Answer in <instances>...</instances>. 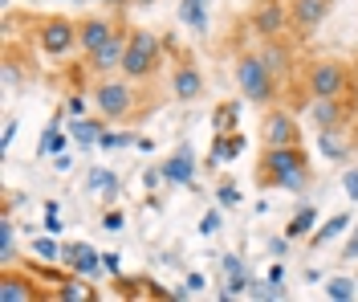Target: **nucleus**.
<instances>
[{
  "instance_id": "412c9836",
  "label": "nucleus",
  "mask_w": 358,
  "mask_h": 302,
  "mask_svg": "<svg viewBox=\"0 0 358 302\" xmlns=\"http://www.w3.org/2000/svg\"><path fill=\"white\" fill-rule=\"evenodd\" d=\"M346 229H350V212H334L322 229L310 233V241H313V245H330V241H334V237H342Z\"/></svg>"
},
{
  "instance_id": "e433bc0d",
  "label": "nucleus",
  "mask_w": 358,
  "mask_h": 302,
  "mask_svg": "<svg viewBox=\"0 0 358 302\" xmlns=\"http://www.w3.org/2000/svg\"><path fill=\"white\" fill-rule=\"evenodd\" d=\"M69 163H73V160H69L66 151H62V156H53V167H57V172H69Z\"/></svg>"
},
{
  "instance_id": "20e7f679",
  "label": "nucleus",
  "mask_w": 358,
  "mask_h": 302,
  "mask_svg": "<svg viewBox=\"0 0 358 302\" xmlns=\"http://www.w3.org/2000/svg\"><path fill=\"white\" fill-rule=\"evenodd\" d=\"M24 21L33 25V46L41 49L45 57L66 62L69 53H78V21H69L62 13H29Z\"/></svg>"
},
{
  "instance_id": "4c0bfd02",
  "label": "nucleus",
  "mask_w": 358,
  "mask_h": 302,
  "mask_svg": "<svg viewBox=\"0 0 358 302\" xmlns=\"http://www.w3.org/2000/svg\"><path fill=\"white\" fill-rule=\"evenodd\" d=\"M102 261H106V270H110V274H118V266H122L118 254H102Z\"/></svg>"
},
{
  "instance_id": "c9c22d12",
  "label": "nucleus",
  "mask_w": 358,
  "mask_h": 302,
  "mask_svg": "<svg viewBox=\"0 0 358 302\" xmlns=\"http://www.w3.org/2000/svg\"><path fill=\"white\" fill-rule=\"evenodd\" d=\"M187 290H192V294H200V290H203V274H192V278H187Z\"/></svg>"
},
{
  "instance_id": "ea45409f",
  "label": "nucleus",
  "mask_w": 358,
  "mask_h": 302,
  "mask_svg": "<svg viewBox=\"0 0 358 302\" xmlns=\"http://www.w3.org/2000/svg\"><path fill=\"white\" fill-rule=\"evenodd\" d=\"M131 4H138V8H147V4H159V0H131Z\"/></svg>"
},
{
  "instance_id": "cd10ccee",
  "label": "nucleus",
  "mask_w": 358,
  "mask_h": 302,
  "mask_svg": "<svg viewBox=\"0 0 358 302\" xmlns=\"http://www.w3.org/2000/svg\"><path fill=\"white\" fill-rule=\"evenodd\" d=\"M131 143H134L131 131H106V135L98 139V147H102V151H114V147H131Z\"/></svg>"
},
{
  "instance_id": "f704fd0d",
  "label": "nucleus",
  "mask_w": 358,
  "mask_h": 302,
  "mask_svg": "<svg viewBox=\"0 0 358 302\" xmlns=\"http://www.w3.org/2000/svg\"><path fill=\"white\" fill-rule=\"evenodd\" d=\"M285 245H289V237H273V245H268V249L281 257V254H285Z\"/></svg>"
},
{
  "instance_id": "6e6552de",
  "label": "nucleus",
  "mask_w": 358,
  "mask_h": 302,
  "mask_svg": "<svg viewBox=\"0 0 358 302\" xmlns=\"http://www.w3.org/2000/svg\"><path fill=\"white\" fill-rule=\"evenodd\" d=\"M45 298H53V294H49V290H41L37 274L17 270L13 261L0 270V302H45Z\"/></svg>"
},
{
  "instance_id": "4468645a",
  "label": "nucleus",
  "mask_w": 358,
  "mask_h": 302,
  "mask_svg": "<svg viewBox=\"0 0 358 302\" xmlns=\"http://www.w3.org/2000/svg\"><path fill=\"white\" fill-rule=\"evenodd\" d=\"M196 172H200V167H196V151H192L187 143H179L176 151L159 163V176H163L167 184H179V188L196 184Z\"/></svg>"
},
{
  "instance_id": "7ed1b4c3",
  "label": "nucleus",
  "mask_w": 358,
  "mask_h": 302,
  "mask_svg": "<svg viewBox=\"0 0 358 302\" xmlns=\"http://www.w3.org/2000/svg\"><path fill=\"white\" fill-rule=\"evenodd\" d=\"M163 62H167V37L134 25L131 41H127V57H122V78H131V82L143 86V82H151L163 70Z\"/></svg>"
},
{
  "instance_id": "f03ea898",
  "label": "nucleus",
  "mask_w": 358,
  "mask_h": 302,
  "mask_svg": "<svg viewBox=\"0 0 358 302\" xmlns=\"http://www.w3.org/2000/svg\"><path fill=\"white\" fill-rule=\"evenodd\" d=\"M138 82L131 78H94V86H90V98H94V111L106 118V123H134V118L147 115V107H138V90H134Z\"/></svg>"
},
{
  "instance_id": "5701e85b",
  "label": "nucleus",
  "mask_w": 358,
  "mask_h": 302,
  "mask_svg": "<svg viewBox=\"0 0 358 302\" xmlns=\"http://www.w3.org/2000/svg\"><path fill=\"white\" fill-rule=\"evenodd\" d=\"M236 115H241V107H236V102H220V107L212 111V127H216L220 135H228V131H236V127H241Z\"/></svg>"
},
{
  "instance_id": "c85d7f7f",
  "label": "nucleus",
  "mask_w": 358,
  "mask_h": 302,
  "mask_svg": "<svg viewBox=\"0 0 358 302\" xmlns=\"http://www.w3.org/2000/svg\"><path fill=\"white\" fill-rule=\"evenodd\" d=\"M216 200H220L224 209H236V205H241V192H236V184H232V180H220V184H216Z\"/></svg>"
},
{
  "instance_id": "c756f323",
  "label": "nucleus",
  "mask_w": 358,
  "mask_h": 302,
  "mask_svg": "<svg viewBox=\"0 0 358 302\" xmlns=\"http://www.w3.org/2000/svg\"><path fill=\"white\" fill-rule=\"evenodd\" d=\"M13 139H17V118L8 115V118H4V131H0V151H8Z\"/></svg>"
},
{
  "instance_id": "aec40b11",
  "label": "nucleus",
  "mask_w": 358,
  "mask_h": 302,
  "mask_svg": "<svg viewBox=\"0 0 358 302\" xmlns=\"http://www.w3.org/2000/svg\"><path fill=\"white\" fill-rule=\"evenodd\" d=\"M179 25L203 33V29H208V0H183V4H179Z\"/></svg>"
},
{
  "instance_id": "f8f14e48",
  "label": "nucleus",
  "mask_w": 358,
  "mask_h": 302,
  "mask_svg": "<svg viewBox=\"0 0 358 302\" xmlns=\"http://www.w3.org/2000/svg\"><path fill=\"white\" fill-rule=\"evenodd\" d=\"M265 147H285V143H301V123L293 118V111L285 107H268L265 127H261Z\"/></svg>"
},
{
  "instance_id": "f3484780",
  "label": "nucleus",
  "mask_w": 358,
  "mask_h": 302,
  "mask_svg": "<svg viewBox=\"0 0 358 302\" xmlns=\"http://www.w3.org/2000/svg\"><path fill=\"white\" fill-rule=\"evenodd\" d=\"M86 188H90V196H102V200L110 205V200H118V188H122V180L114 176L110 167H90Z\"/></svg>"
},
{
  "instance_id": "9b49d317",
  "label": "nucleus",
  "mask_w": 358,
  "mask_h": 302,
  "mask_svg": "<svg viewBox=\"0 0 358 302\" xmlns=\"http://www.w3.org/2000/svg\"><path fill=\"white\" fill-rule=\"evenodd\" d=\"M122 29H127V25L118 21V17H82V21H78V53L90 57L94 49H102L114 33H122Z\"/></svg>"
},
{
  "instance_id": "2f4dec72",
  "label": "nucleus",
  "mask_w": 358,
  "mask_h": 302,
  "mask_svg": "<svg viewBox=\"0 0 358 302\" xmlns=\"http://www.w3.org/2000/svg\"><path fill=\"white\" fill-rule=\"evenodd\" d=\"M220 229V212L212 209V212H203V221H200V233H208V237H212V233Z\"/></svg>"
},
{
  "instance_id": "9d476101",
  "label": "nucleus",
  "mask_w": 358,
  "mask_h": 302,
  "mask_svg": "<svg viewBox=\"0 0 358 302\" xmlns=\"http://www.w3.org/2000/svg\"><path fill=\"white\" fill-rule=\"evenodd\" d=\"M127 41H131V29L114 33V37H110V41H106L102 49H94L90 57H82V66H86V74H94V78H110V74H122Z\"/></svg>"
},
{
  "instance_id": "72a5a7b5",
  "label": "nucleus",
  "mask_w": 358,
  "mask_h": 302,
  "mask_svg": "<svg viewBox=\"0 0 358 302\" xmlns=\"http://www.w3.org/2000/svg\"><path fill=\"white\" fill-rule=\"evenodd\" d=\"M342 257H350V261L358 257V225H355V233H350V241H346V254H342Z\"/></svg>"
},
{
  "instance_id": "423d86ee",
  "label": "nucleus",
  "mask_w": 358,
  "mask_h": 302,
  "mask_svg": "<svg viewBox=\"0 0 358 302\" xmlns=\"http://www.w3.org/2000/svg\"><path fill=\"white\" fill-rule=\"evenodd\" d=\"M301 82H306L310 98H346L355 74L338 57H313L310 66H306V74H301Z\"/></svg>"
},
{
  "instance_id": "a19ab883",
  "label": "nucleus",
  "mask_w": 358,
  "mask_h": 302,
  "mask_svg": "<svg viewBox=\"0 0 358 302\" xmlns=\"http://www.w3.org/2000/svg\"><path fill=\"white\" fill-rule=\"evenodd\" d=\"M4 4H13V0H4Z\"/></svg>"
},
{
  "instance_id": "2eb2a0df",
  "label": "nucleus",
  "mask_w": 358,
  "mask_h": 302,
  "mask_svg": "<svg viewBox=\"0 0 358 302\" xmlns=\"http://www.w3.org/2000/svg\"><path fill=\"white\" fill-rule=\"evenodd\" d=\"M62 261H66L73 274H86V278H98L106 270V261L98 257L94 245H62Z\"/></svg>"
},
{
  "instance_id": "a211bd4d",
  "label": "nucleus",
  "mask_w": 358,
  "mask_h": 302,
  "mask_svg": "<svg viewBox=\"0 0 358 302\" xmlns=\"http://www.w3.org/2000/svg\"><path fill=\"white\" fill-rule=\"evenodd\" d=\"M98 298V290L86 286V274H78V278L69 282H57V290H53V302H94Z\"/></svg>"
},
{
  "instance_id": "0eeeda50",
  "label": "nucleus",
  "mask_w": 358,
  "mask_h": 302,
  "mask_svg": "<svg viewBox=\"0 0 358 302\" xmlns=\"http://www.w3.org/2000/svg\"><path fill=\"white\" fill-rule=\"evenodd\" d=\"M248 33L257 41H281L289 33V4L285 0H257L248 13Z\"/></svg>"
},
{
  "instance_id": "1a4fd4ad",
  "label": "nucleus",
  "mask_w": 358,
  "mask_h": 302,
  "mask_svg": "<svg viewBox=\"0 0 358 302\" xmlns=\"http://www.w3.org/2000/svg\"><path fill=\"white\" fill-rule=\"evenodd\" d=\"M330 8H334V0H289V33L297 41L313 37L322 21L330 17Z\"/></svg>"
},
{
  "instance_id": "393cba45",
  "label": "nucleus",
  "mask_w": 358,
  "mask_h": 302,
  "mask_svg": "<svg viewBox=\"0 0 358 302\" xmlns=\"http://www.w3.org/2000/svg\"><path fill=\"white\" fill-rule=\"evenodd\" d=\"M317 143L326 160H346V143L338 139V131H317Z\"/></svg>"
},
{
  "instance_id": "f257e3e1",
  "label": "nucleus",
  "mask_w": 358,
  "mask_h": 302,
  "mask_svg": "<svg viewBox=\"0 0 358 302\" xmlns=\"http://www.w3.org/2000/svg\"><path fill=\"white\" fill-rule=\"evenodd\" d=\"M252 180L257 188H281V192H301L313 180L310 167V151L301 143H285V147H265L257 156L252 167Z\"/></svg>"
},
{
  "instance_id": "58836bf2",
  "label": "nucleus",
  "mask_w": 358,
  "mask_h": 302,
  "mask_svg": "<svg viewBox=\"0 0 358 302\" xmlns=\"http://www.w3.org/2000/svg\"><path fill=\"white\" fill-rule=\"evenodd\" d=\"M106 229H122V212H106Z\"/></svg>"
},
{
  "instance_id": "b1692460",
  "label": "nucleus",
  "mask_w": 358,
  "mask_h": 302,
  "mask_svg": "<svg viewBox=\"0 0 358 302\" xmlns=\"http://www.w3.org/2000/svg\"><path fill=\"white\" fill-rule=\"evenodd\" d=\"M358 294V286L355 278H346V274H334V278L326 282V298H334V302H350Z\"/></svg>"
},
{
  "instance_id": "7c9ffc66",
  "label": "nucleus",
  "mask_w": 358,
  "mask_h": 302,
  "mask_svg": "<svg viewBox=\"0 0 358 302\" xmlns=\"http://www.w3.org/2000/svg\"><path fill=\"white\" fill-rule=\"evenodd\" d=\"M45 233H62V221H57V200L45 205Z\"/></svg>"
},
{
  "instance_id": "39448f33",
  "label": "nucleus",
  "mask_w": 358,
  "mask_h": 302,
  "mask_svg": "<svg viewBox=\"0 0 358 302\" xmlns=\"http://www.w3.org/2000/svg\"><path fill=\"white\" fill-rule=\"evenodd\" d=\"M232 74H236V90L245 94L248 102H257V107H273L277 102L281 82H277L273 66L265 62V53H236Z\"/></svg>"
},
{
  "instance_id": "dca6fc26",
  "label": "nucleus",
  "mask_w": 358,
  "mask_h": 302,
  "mask_svg": "<svg viewBox=\"0 0 358 302\" xmlns=\"http://www.w3.org/2000/svg\"><path fill=\"white\" fill-rule=\"evenodd\" d=\"M310 118L317 131H342V118H346V98H313Z\"/></svg>"
},
{
  "instance_id": "bb28decb",
  "label": "nucleus",
  "mask_w": 358,
  "mask_h": 302,
  "mask_svg": "<svg viewBox=\"0 0 358 302\" xmlns=\"http://www.w3.org/2000/svg\"><path fill=\"white\" fill-rule=\"evenodd\" d=\"M33 254L45 257V261H62V245L53 237H33Z\"/></svg>"
},
{
  "instance_id": "4be33fe9",
  "label": "nucleus",
  "mask_w": 358,
  "mask_h": 302,
  "mask_svg": "<svg viewBox=\"0 0 358 302\" xmlns=\"http://www.w3.org/2000/svg\"><path fill=\"white\" fill-rule=\"evenodd\" d=\"M313 225H317V209H310V205H306V209L297 212V217H289V225H285V237H289V241H297V237H310Z\"/></svg>"
},
{
  "instance_id": "ddd939ff",
  "label": "nucleus",
  "mask_w": 358,
  "mask_h": 302,
  "mask_svg": "<svg viewBox=\"0 0 358 302\" xmlns=\"http://www.w3.org/2000/svg\"><path fill=\"white\" fill-rule=\"evenodd\" d=\"M171 94L176 102H196L203 94V74L196 70V62L187 53H176V66H171Z\"/></svg>"
},
{
  "instance_id": "a878e982",
  "label": "nucleus",
  "mask_w": 358,
  "mask_h": 302,
  "mask_svg": "<svg viewBox=\"0 0 358 302\" xmlns=\"http://www.w3.org/2000/svg\"><path fill=\"white\" fill-rule=\"evenodd\" d=\"M13 237H17V233H13V217H8V212H0V261H4V266H8V261H13Z\"/></svg>"
},
{
  "instance_id": "473e14b6",
  "label": "nucleus",
  "mask_w": 358,
  "mask_h": 302,
  "mask_svg": "<svg viewBox=\"0 0 358 302\" xmlns=\"http://www.w3.org/2000/svg\"><path fill=\"white\" fill-rule=\"evenodd\" d=\"M342 188H346V196H350V200H358V167L342 176Z\"/></svg>"
},
{
  "instance_id": "6ab92c4d",
  "label": "nucleus",
  "mask_w": 358,
  "mask_h": 302,
  "mask_svg": "<svg viewBox=\"0 0 358 302\" xmlns=\"http://www.w3.org/2000/svg\"><path fill=\"white\" fill-rule=\"evenodd\" d=\"M69 135L78 139V147H94V143L106 135V123H98V118H73L69 123Z\"/></svg>"
}]
</instances>
